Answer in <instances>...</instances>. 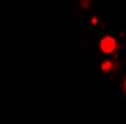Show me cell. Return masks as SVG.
<instances>
[{
    "instance_id": "cell-1",
    "label": "cell",
    "mask_w": 126,
    "mask_h": 124,
    "mask_svg": "<svg viewBox=\"0 0 126 124\" xmlns=\"http://www.w3.org/2000/svg\"><path fill=\"white\" fill-rule=\"evenodd\" d=\"M100 50L104 54H112L116 50V40L112 36H105L100 41Z\"/></svg>"
}]
</instances>
